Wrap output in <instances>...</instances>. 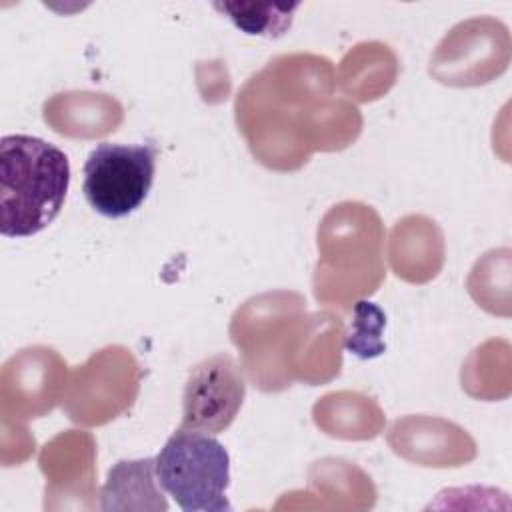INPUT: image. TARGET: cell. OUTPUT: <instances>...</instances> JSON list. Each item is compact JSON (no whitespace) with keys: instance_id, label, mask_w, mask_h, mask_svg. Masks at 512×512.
I'll use <instances>...</instances> for the list:
<instances>
[{"instance_id":"6da1fadb","label":"cell","mask_w":512,"mask_h":512,"mask_svg":"<svg viewBox=\"0 0 512 512\" xmlns=\"http://www.w3.org/2000/svg\"><path fill=\"white\" fill-rule=\"evenodd\" d=\"M70 186L68 156L26 134L0 140V232L26 238L44 230L62 210Z\"/></svg>"},{"instance_id":"7a4b0ae2","label":"cell","mask_w":512,"mask_h":512,"mask_svg":"<svg viewBox=\"0 0 512 512\" xmlns=\"http://www.w3.org/2000/svg\"><path fill=\"white\" fill-rule=\"evenodd\" d=\"M156 482L184 512H230V456L206 432L178 428L154 458Z\"/></svg>"},{"instance_id":"3957f363","label":"cell","mask_w":512,"mask_h":512,"mask_svg":"<svg viewBox=\"0 0 512 512\" xmlns=\"http://www.w3.org/2000/svg\"><path fill=\"white\" fill-rule=\"evenodd\" d=\"M152 144H98L84 164L86 202L106 218H124L146 200L156 172Z\"/></svg>"},{"instance_id":"277c9868","label":"cell","mask_w":512,"mask_h":512,"mask_svg":"<svg viewBox=\"0 0 512 512\" xmlns=\"http://www.w3.org/2000/svg\"><path fill=\"white\" fill-rule=\"evenodd\" d=\"M246 384L236 360L224 352L196 364L184 388L182 426L206 434L226 430L244 402Z\"/></svg>"},{"instance_id":"5b68a950","label":"cell","mask_w":512,"mask_h":512,"mask_svg":"<svg viewBox=\"0 0 512 512\" xmlns=\"http://www.w3.org/2000/svg\"><path fill=\"white\" fill-rule=\"evenodd\" d=\"M62 366L54 350L28 348L18 356H12L4 364L2 372V406L4 412L14 410L24 418H36L46 410H52L56 400V384H44L46 378H54Z\"/></svg>"},{"instance_id":"8992f818","label":"cell","mask_w":512,"mask_h":512,"mask_svg":"<svg viewBox=\"0 0 512 512\" xmlns=\"http://www.w3.org/2000/svg\"><path fill=\"white\" fill-rule=\"evenodd\" d=\"M154 474V458L120 460L100 490V510H166Z\"/></svg>"},{"instance_id":"52a82bcc","label":"cell","mask_w":512,"mask_h":512,"mask_svg":"<svg viewBox=\"0 0 512 512\" xmlns=\"http://www.w3.org/2000/svg\"><path fill=\"white\" fill-rule=\"evenodd\" d=\"M214 6L216 10L228 14V18L242 32L252 36H268V38L282 36L292 24V12L298 8L296 4L278 6V4H238V2H224Z\"/></svg>"}]
</instances>
